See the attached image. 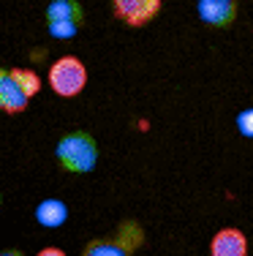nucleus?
I'll use <instances>...</instances> for the list:
<instances>
[{
	"mask_svg": "<svg viewBox=\"0 0 253 256\" xmlns=\"http://www.w3.org/2000/svg\"><path fill=\"white\" fill-rule=\"evenodd\" d=\"M41 90V76L30 68H0V109L22 114L30 98Z\"/></svg>",
	"mask_w": 253,
	"mask_h": 256,
	"instance_id": "nucleus-1",
	"label": "nucleus"
},
{
	"mask_svg": "<svg viewBox=\"0 0 253 256\" xmlns=\"http://www.w3.org/2000/svg\"><path fill=\"white\" fill-rule=\"evenodd\" d=\"M55 158L65 172L74 174H87L98 164V144L87 131H74L65 134L55 148Z\"/></svg>",
	"mask_w": 253,
	"mask_h": 256,
	"instance_id": "nucleus-2",
	"label": "nucleus"
},
{
	"mask_svg": "<svg viewBox=\"0 0 253 256\" xmlns=\"http://www.w3.org/2000/svg\"><path fill=\"white\" fill-rule=\"evenodd\" d=\"M144 246V229L136 221H123L112 237H98L84 246L82 256H134Z\"/></svg>",
	"mask_w": 253,
	"mask_h": 256,
	"instance_id": "nucleus-3",
	"label": "nucleus"
},
{
	"mask_svg": "<svg viewBox=\"0 0 253 256\" xmlns=\"http://www.w3.org/2000/svg\"><path fill=\"white\" fill-rule=\"evenodd\" d=\"M84 84H87V68L74 54H63L49 66V88L60 98H76Z\"/></svg>",
	"mask_w": 253,
	"mask_h": 256,
	"instance_id": "nucleus-4",
	"label": "nucleus"
},
{
	"mask_svg": "<svg viewBox=\"0 0 253 256\" xmlns=\"http://www.w3.org/2000/svg\"><path fill=\"white\" fill-rule=\"evenodd\" d=\"M164 0H112V11L128 28H144L161 14Z\"/></svg>",
	"mask_w": 253,
	"mask_h": 256,
	"instance_id": "nucleus-5",
	"label": "nucleus"
},
{
	"mask_svg": "<svg viewBox=\"0 0 253 256\" xmlns=\"http://www.w3.org/2000/svg\"><path fill=\"white\" fill-rule=\"evenodd\" d=\"M237 0H196V16L207 28L224 30L237 22Z\"/></svg>",
	"mask_w": 253,
	"mask_h": 256,
	"instance_id": "nucleus-6",
	"label": "nucleus"
},
{
	"mask_svg": "<svg viewBox=\"0 0 253 256\" xmlns=\"http://www.w3.org/2000/svg\"><path fill=\"white\" fill-rule=\"evenodd\" d=\"M210 256H248V237L237 226H224L210 240Z\"/></svg>",
	"mask_w": 253,
	"mask_h": 256,
	"instance_id": "nucleus-7",
	"label": "nucleus"
},
{
	"mask_svg": "<svg viewBox=\"0 0 253 256\" xmlns=\"http://www.w3.org/2000/svg\"><path fill=\"white\" fill-rule=\"evenodd\" d=\"M65 218H68V207H65V202H60V199H44V202L35 207V221L44 229L63 226Z\"/></svg>",
	"mask_w": 253,
	"mask_h": 256,
	"instance_id": "nucleus-8",
	"label": "nucleus"
},
{
	"mask_svg": "<svg viewBox=\"0 0 253 256\" xmlns=\"http://www.w3.org/2000/svg\"><path fill=\"white\" fill-rule=\"evenodd\" d=\"M84 11L79 6V0H52L46 6V22H74L82 25Z\"/></svg>",
	"mask_w": 253,
	"mask_h": 256,
	"instance_id": "nucleus-9",
	"label": "nucleus"
},
{
	"mask_svg": "<svg viewBox=\"0 0 253 256\" xmlns=\"http://www.w3.org/2000/svg\"><path fill=\"white\" fill-rule=\"evenodd\" d=\"M76 33H79V25H74V22H49L52 38H74Z\"/></svg>",
	"mask_w": 253,
	"mask_h": 256,
	"instance_id": "nucleus-10",
	"label": "nucleus"
},
{
	"mask_svg": "<svg viewBox=\"0 0 253 256\" xmlns=\"http://www.w3.org/2000/svg\"><path fill=\"white\" fill-rule=\"evenodd\" d=\"M237 128H240V134H243V136L253 139V106L251 109H243V112L237 114Z\"/></svg>",
	"mask_w": 253,
	"mask_h": 256,
	"instance_id": "nucleus-11",
	"label": "nucleus"
},
{
	"mask_svg": "<svg viewBox=\"0 0 253 256\" xmlns=\"http://www.w3.org/2000/svg\"><path fill=\"white\" fill-rule=\"evenodd\" d=\"M35 256H65V251H60V248H44V251H38Z\"/></svg>",
	"mask_w": 253,
	"mask_h": 256,
	"instance_id": "nucleus-12",
	"label": "nucleus"
},
{
	"mask_svg": "<svg viewBox=\"0 0 253 256\" xmlns=\"http://www.w3.org/2000/svg\"><path fill=\"white\" fill-rule=\"evenodd\" d=\"M0 256H25V254L16 251V248H8V251H0Z\"/></svg>",
	"mask_w": 253,
	"mask_h": 256,
	"instance_id": "nucleus-13",
	"label": "nucleus"
},
{
	"mask_svg": "<svg viewBox=\"0 0 253 256\" xmlns=\"http://www.w3.org/2000/svg\"><path fill=\"white\" fill-rule=\"evenodd\" d=\"M0 202H3V196H0Z\"/></svg>",
	"mask_w": 253,
	"mask_h": 256,
	"instance_id": "nucleus-14",
	"label": "nucleus"
}]
</instances>
